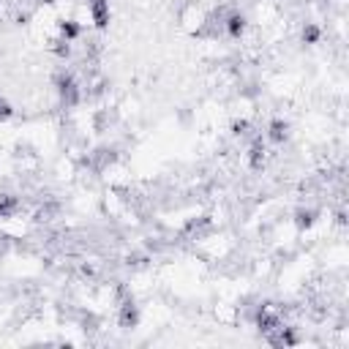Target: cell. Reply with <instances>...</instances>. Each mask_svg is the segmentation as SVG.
Wrapping results in <instances>:
<instances>
[{
  "label": "cell",
  "instance_id": "3957f363",
  "mask_svg": "<svg viewBox=\"0 0 349 349\" xmlns=\"http://www.w3.org/2000/svg\"><path fill=\"white\" fill-rule=\"evenodd\" d=\"M243 28H246V19L240 17V14H235V17H229V33L232 36H240Z\"/></svg>",
  "mask_w": 349,
  "mask_h": 349
},
{
  "label": "cell",
  "instance_id": "277c9868",
  "mask_svg": "<svg viewBox=\"0 0 349 349\" xmlns=\"http://www.w3.org/2000/svg\"><path fill=\"white\" fill-rule=\"evenodd\" d=\"M17 207V199L14 196H0V216H8Z\"/></svg>",
  "mask_w": 349,
  "mask_h": 349
},
{
  "label": "cell",
  "instance_id": "6da1fadb",
  "mask_svg": "<svg viewBox=\"0 0 349 349\" xmlns=\"http://www.w3.org/2000/svg\"><path fill=\"white\" fill-rule=\"evenodd\" d=\"M120 322H123V327H131L136 322V308H134V303H123V317H120Z\"/></svg>",
  "mask_w": 349,
  "mask_h": 349
},
{
  "label": "cell",
  "instance_id": "7a4b0ae2",
  "mask_svg": "<svg viewBox=\"0 0 349 349\" xmlns=\"http://www.w3.org/2000/svg\"><path fill=\"white\" fill-rule=\"evenodd\" d=\"M270 136L276 139V142H281V139H286V123H281V120H276V123L270 126Z\"/></svg>",
  "mask_w": 349,
  "mask_h": 349
},
{
  "label": "cell",
  "instance_id": "5b68a950",
  "mask_svg": "<svg viewBox=\"0 0 349 349\" xmlns=\"http://www.w3.org/2000/svg\"><path fill=\"white\" fill-rule=\"evenodd\" d=\"M8 115H11V107H8L6 101H0V120H6Z\"/></svg>",
  "mask_w": 349,
  "mask_h": 349
}]
</instances>
